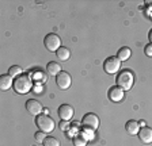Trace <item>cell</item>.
<instances>
[{"label":"cell","instance_id":"obj_1","mask_svg":"<svg viewBox=\"0 0 152 146\" xmlns=\"http://www.w3.org/2000/svg\"><path fill=\"white\" fill-rule=\"evenodd\" d=\"M33 88V81L27 74H20L14 80V91L19 95H26Z\"/></svg>","mask_w":152,"mask_h":146},{"label":"cell","instance_id":"obj_2","mask_svg":"<svg viewBox=\"0 0 152 146\" xmlns=\"http://www.w3.org/2000/svg\"><path fill=\"white\" fill-rule=\"evenodd\" d=\"M117 85L121 87L124 91H129L132 89L133 84H134V74L130 69H122L117 74Z\"/></svg>","mask_w":152,"mask_h":146},{"label":"cell","instance_id":"obj_3","mask_svg":"<svg viewBox=\"0 0 152 146\" xmlns=\"http://www.w3.org/2000/svg\"><path fill=\"white\" fill-rule=\"evenodd\" d=\"M35 124L39 129V131H44L46 134L52 133L54 130V127H56V123H54L53 119L49 115H45V114L35 116Z\"/></svg>","mask_w":152,"mask_h":146},{"label":"cell","instance_id":"obj_4","mask_svg":"<svg viewBox=\"0 0 152 146\" xmlns=\"http://www.w3.org/2000/svg\"><path fill=\"white\" fill-rule=\"evenodd\" d=\"M44 45H45V48H46L49 51L56 53V51L61 48V39H60V37H58L57 34L50 33V34H48L46 37L44 38Z\"/></svg>","mask_w":152,"mask_h":146},{"label":"cell","instance_id":"obj_5","mask_svg":"<svg viewBox=\"0 0 152 146\" xmlns=\"http://www.w3.org/2000/svg\"><path fill=\"white\" fill-rule=\"evenodd\" d=\"M103 70L107 74H114L118 70H121V61L118 60L117 56H111V57L106 58L103 62Z\"/></svg>","mask_w":152,"mask_h":146},{"label":"cell","instance_id":"obj_6","mask_svg":"<svg viewBox=\"0 0 152 146\" xmlns=\"http://www.w3.org/2000/svg\"><path fill=\"white\" fill-rule=\"evenodd\" d=\"M82 124H83V127H86V129H88V130H91V131H95L99 127L98 115L94 114V112H88V114H86L84 116H83V119H82Z\"/></svg>","mask_w":152,"mask_h":146},{"label":"cell","instance_id":"obj_7","mask_svg":"<svg viewBox=\"0 0 152 146\" xmlns=\"http://www.w3.org/2000/svg\"><path fill=\"white\" fill-rule=\"evenodd\" d=\"M56 83H57V85H58V88L65 91V89H68L71 87V84H72V77H71V74L68 72H64L63 70V72H60L56 76Z\"/></svg>","mask_w":152,"mask_h":146},{"label":"cell","instance_id":"obj_8","mask_svg":"<svg viewBox=\"0 0 152 146\" xmlns=\"http://www.w3.org/2000/svg\"><path fill=\"white\" fill-rule=\"evenodd\" d=\"M107 98L110 99L113 103H120V102H122L124 98H125V91L118 85L110 87V89L107 91Z\"/></svg>","mask_w":152,"mask_h":146},{"label":"cell","instance_id":"obj_9","mask_svg":"<svg viewBox=\"0 0 152 146\" xmlns=\"http://www.w3.org/2000/svg\"><path fill=\"white\" fill-rule=\"evenodd\" d=\"M58 116H60L61 121H66L69 122L71 119L73 118V114H75V110H73L72 106L69 104H61L58 107V111H57Z\"/></svg>","mask_w":152,"mask_h":146},{"label":"cell","instance_id":"obj_10","mask_svg":"<svg viewBox=\"0 0 152 146\" xmlns=\"http://www.w3.org/2000/svg\"><path fill=\"white\" fill-rule=\"evenodd\" d=\"M26 110H27L28 114L34 115V116H38V115H41L42 112V104L38 100L35 99H28L27 102H26Z\"/></svg>","mask_w":152,"mask_h":146},{"label":"cell","instance_id":"obj_11","mask_svg":"<svg viewBox=\"0 0 152 146\" xmlns=\"http://www.w3.org/2000/svg\"><path fill=\"white\" fill-rule=\"evenodd\" d=\"M139 139L141 141L142 143H145V145H149L152 143V129L151 127H141V130L139 131Z\"/></svg>","mask_w":152,"mask_h":146},{"label":"cell","instance_id":"obj_12","mask_svg":"<svg viewBox=\"0 0 152 146\" xmlns=\"http://www.w3.org/2000/svg\"><path fill=\"white\" fill-rule=\"evenodd\" d=\"M125 130H126V133L129 134V135H137L140 131V124L137 121H133V119H130V121L126 122V124H125Z\"/></svg>","mask_w":152,"mask_h":146},{"label":"cell","instance_id":"obj_13","mask_svg":"<svg viewBox=\"0 0 152 146\" xmlns=\"http://www.w3.org/2000/svg\"><path fill=\"white\" fill-rule=\"evenodd\" d=\"M11 87H14L12 77L10 76L8 73L7 74H1L0 76V88H1V91H8Z\"/></svg>","mask_w":152,"mask_h":146},{"label":"cell","instance_id":"obj_14","mask_svg":"<svg viewBox=\"0 0 152 146\" xmlns=\"http://www.w3.org/2000/svg\"><path fill=\"white\" fill-rule=\"evenodd\" d=\"M46 72H48L49 76L56 77L60 72H63V69H61V65L58 62H56V61H50V62H48V65H46Z\"/></svg>","mask_w":152,"mask_h":146},{"label":"cell","instance_id":"obj_15","mask_svg":"<svg viewBox=\"0 0 152 146\" xmlns=\"http://www.w3.org/2000/svg\"><path fill=\"white\" fill-rule=\"evenodd\" d=\"M130 56H132V50H130L128 46H124V48H121L120 50H118V53H117V57H118V60H120L121 62H124V61H128L130 58Z\"/></svg>","mask_w":152,"mask_h":146},{"label":"cell","instance_id":"obj_16","mask_svg":"<svg viewBox=\"0 0 152 146\" xmlns=\"http://www.w3.org/2000/svg\"><path fill=\"white\" fill-rule=\"evenodd\" d=\"M56 56H57V58H58L60 61H68L69 60V57H71V50L68 48L61 46V48L56 51Z\"/></svg>","mask_w":152,"mask_h":146},{"label":"cell","instance_id":"obj_17","mask_svg":"<svg viewBox=\"0 0 152 146\" xmlns=\"http://www.w3.org/2000/svg\"><path fill=\"white\" fill-rule=\"evenodd\" d=\"M42 143H44V146H61L60 141L54 138V137H46Z\"/></svg>","mask_w":152,"mask_h":146},{"label":"cell","instance_id":"obj_18","mask_svg":"<svg viewBox=\"0 0 152 146\" xmlns=\"http://www.w3.org/2000/svg\"><path fill=\"white\" fill-rule=\"evenodd\" d=\"M22 72H23V69L20 66H18V65H14V66H11L8 69V74L11 77H18V76H20V74H22Z\"/></svg>","mask_w":152,"mask_h":146},{"label":"cell","instance_id":"obj_19","mask_svg":"<svg viewBox=\"0 0 152 146\" xmlns=\"http://www.w3.org/2000/svg\"><path fill=\"white\" fill-rule=\"evenodd\" d=\"M73 145L75 146H87V139L83 135L73 137Z\"/></svg>","mask_w":152,"mask_h":146},{"label":"cell","instance_id":"obj_20","mask_svg":"<svg viewBox=\"0 0 152 146\" xmlns=\"http://www.w3.org/2000/svg\"><path fill=\"white\" fill-rule=\"evenodd\" d=\"M45 134H46V133H44V131H37V133L34 134L35 142H37V143H42V142H44L45 138H46V137H45Z\"/></svg>","mask_w":152,"mask_h":146},{"label":"cell","instance_id":"obj_21","mask_svg":"<svg viewBox=\"0 0 152 146\" xmlns=\"http://www.w3.org/2000/svg\"><path fill=\"white\" fill-rule=\"evenodd\" d=\"M144 53H145L147 57H152V43H148L144 48Z\"/></svg>","mask_w":152,"mask_h":146},{"label":"cell","instance_id":"obj_22","mask_svg":"<svg viewBox=\"0 0 152 146\" xmlns=\"http://www.w3.org/2000/svg\"><path fill=\"white\" fill-rule=\"evenodd\" d=\"M60 129L63 131H68V129H69V123L66 121H61L60 122Z\"/></svg>","mask_w":152,"mask_h":146},{"label":"cell","instance_id":"obj_23","mask_svg":"<svg viewBox=\"0 0 152 146\" xmlns=\"http://www.w3.org/2000/svg\"><path fill=\"white\" fill-rule=\"evenodd\" d=\"M148 39H149V43H152V29L148 33Z\"/></svg>","mask_w":152,"mask_h":146},{"label":"cell","instance_id":"obj_24","mask_svg":"<svg viewBox=\"0 0 152 146\" xmlns=\"http://www.w3.org/2000/svg\"><path fill=\"white\" fill-rule=\"evenodd\" d=\"M139 124H140V127H147L145 121H140V122H139Z\"/></svg>","mask_w":152,"mask_h":146},{"label":"cell","instance_id":"obj_25","mask_svg":"<svg viewBox=\"0 0 152 146\" xmlns=\"http://www.w3.org/2000/svg\"><path fill=\"white\" fill-rule=\"evenodd\" d=\"M151 20H152V18H151Z\"/></svg>","mask_w":152,"mask_h":146}]
</instances>
